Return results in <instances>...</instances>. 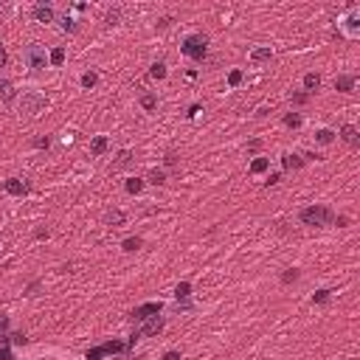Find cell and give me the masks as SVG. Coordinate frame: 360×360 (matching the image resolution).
Wrapping results in <instances>:
<instances>
[{
    "label": "cell",
    "instance_id": "cell-42",
    "mask_svg": "<svg viewBox=\"0 0 360 360\" xmlns=\"http://www.w3.org/2000/svg\"><path fill=\"white\" fill-rule=\"evenodd\" d=\"M197 113H200V104H191V107H189V118H194Z\"/></svg>",
    "mask_w": 360,
    "mask_h": 360
},
{
    "label": "cell",
    "instance_id": "cell-39",
    "mask_svg": "<svg viewBox=\"0 0 360 360\" xmlns=\"http://www.w3.org/2000/svg\"><path fill=\"white\" fill-rule=\"evenodd\" d=\"M290 99H293L296 104H304L307 102V93H296V96H290Z\"/></svg>",
    "mask_w": 360,
    "mask_h": 360
},
{
    "label": "cell",
    "instance_id": "cell-12",
    "mask_svg": "<svg viewBox=\"0 0 360 360\" xmlns=\"http://www.w3.org/2000/svg\"><path fill=\"white\" fill-rule=\"evenodd\" d=\"M341 138L346 141L349 147H357L360 144V135H357V127H354V124H343L341 127Z\"/></svg>",
    "mask_w": 360,
    "mask_h": 360
},
{
    "label": "cell",
    "instance_id": "cell-21",
    "mask_svg": "<svg viewBox=\"0 0 360 360\" xmlns=\"http://www.w3.org/2000/svg\"><path fill=\"white\" fill-rule=\"evenodd\" d=\"M124 189H127L129 194H138V191L144 189V180H141V177H129L127 183H124Z\"/></svg>",
    "mask_w": 360,
    "mask_h": 360
},
{
    "label": "cell",
    "instance_id": "cell-28",
    "mask_svg": "<svg viewBox=\"0 0 360 360\" xmlns=\"http://www.w3.org/2000/svg\"><path fill=\"white\" fill-rule=\"evenodd\" d=\"M121 222H124V211H118V208H116V211L107 214V225H121Z\"/></svg>",
    "mask_w": 360,
    "mask_h": 360
},
{
    "label": "cell",
    "instance_id": "cell-31",
    "mask_svg": "<svg viewBox=\"0 0 360 360\" xmlns=\"http://www.w3.org/2000/svg\"><path fill=\"white\" fill-rule=\"evenodd\" d=\"M129 160H133V152H129V149H121V152H118V160H116V166H127Z\"/></svg>",
    "mask_w": 360,
    "mask_h": 360
},
{
    "label": "cell",
    "instance_id": "cell-25",
    "mask_svg": "<svg viewBox=\"0 0 360 360\" xmlns=\"http://www.w3.org/2000/svg\"><path fill=\"white\" fill-rule=\"evenodd\" d=\"M48 62L51 65H62V62H65V48H54L48 54Z\"/></svg>",
    "mask_w": 360,
    "mask_h": 360
},
{
    "label": "cell",
    "instance_id": "cell-33",
    "mask_svg": "<svg viewBox=\"0 0 360 360\" xmlns=\"http://www.w3.org/2000/svg\"><path fill=\"white\" fill-rule=\"evenodd\" d=\"M326 299H330V290H318V293L312 296V304H323Z\"/></svg>",
    "mask_w": 360,
    "mask_h": 360
},
{
    "label": "cell",
    "instance_id": "cell-24",
    "mask_svg": "<svg viewBox=\"0 0 360 360\" xmlns=\"http://www.w3.org/2000/svg\"><path fill=\"white\" fill-rule=\"evenodd\" d=\"M166 74H169V71H166L163 62H155L152 71H149V76H152V79H166Z\"/></svg>",
    "mask_w": 360,
    "mask_h": 360
},
{
    "label": "cell",
    "instance_id": "cell-11",
    "mask_svg": "<svg viewBox=\"0 0 360 360\" xmlns=\"http://www.w3.org/2000/svg\"><path fill=\"white\" fill-rule=\"evenodd\" d=\"M56 23H59V31H65V34H74V31L79 28L74 14H56Z\"/></svg>",
    "mask_w": 360,
    "mask_h": 360
},
{
    "label": "cell",
    "instance_id": "cell-32",
    "mask_svg": "<svg viewBox=\"0 0 360 360\" xmlns=\"http://www.w3.org/2000/svg\"><path fill=\"white\" fill-rule=\"evenodd\" d=\"M239 82H242V71H231V74H228V85L237 87Z\"/></svg>",
    "mask_w": 360,
    "mask_h": 360
},
{
    "label": "cell",
    "instance_id": "cell-2",
    "mask_svg": "<svg viewBox=\"0 0 360 360\" xmlns=\"http://www.w3.org/2000/svg\"><path fill=\"white\" fill-rule=\"evenodd\" d=\"M338 31L343 40H357L360 37V6H352L338 17Z\"/></svg>",
    "mask_w": 360,
    "mask_h": 360
},
{
    "label": "cell",
    "instance_id": "cell-15",
    "mask_svg": "<svg viewBox=\"0 0 360 360\" xmlns=\"http://www.w3.org/2000/svg\"><path fill=\"white\" fill-rule=\"evenodd\" d=\"M14 96H17V90H14L12 82L0 79V99H3V102H14Z\"/></svg>",
    "mask_w": 360,
    "mask_h": 360
},
{
    "label": "cell",
    "instance_id": "cell-30",
    "mask_svg": "<svg viewBox=\"0 0 360 360\" xmlns=\"http://www.w3.org/2000/svg\"><path fill=\"white\" fill-rule=\"evenodd\" d=\"M284 124H287V127H301V116H299V113H287V116H284Z\"/></svg>",
    "mask_w": 360,
    "mask_h": 360
},
{
    "label": "cell",
    "instance_id": "cell-13",
    "mask_svg": "<svg viewBox=\"0 0 360 360\" xmlns=\"http://www.w3.org/2000/svg\"><path fill=\"white\" fill-rule=\"evenodd\" d=\"M281 166H284V169H301V166H304V158L296 155V152H284L281 155Z\"/></svg>",
    "mask_w": 360,
    "mask_h": 360
},
{
    "label": "cell",
    "instance_id": "cell-6",
    "mask_svg": "<svg viewBox=\"0 0 360 360\" xmlns=\"http://www.w3.org/2000/svg\"><path fill=\"white\" fill-rule=\"evenodd\" d=\"M163 330V315H155V318H147L144 321V326H141L138 332L133 335V343L138 341V338H152V335H158V332Z\"/></svg>",
    "mask_w": 360,
    "mask_h": 360
},
{
    "label": "cell",
    "instance_id": "cell-34",
    "mask_svg": "<svg viewBox=\"0 0 360 360\" xmlns=\"http://www.w3.org/2000/svg\"><path fill=\"white\" fill-rule=\"evenodd\" d=\"M6 330H9V315L6 312H0V338L6 335Z\"/></svg>",
    "mask_w": 360,
    "mask_h": 360
},
{
    "label": "cell",
    "instance_id": "cell-7",
    "mask_svg": "<svg viewBox=\"0 0 360 360\" xmlns=\"http://www.w3.org/2000/svg\"><path fill=\"white\" fill-rule=\"evenodd\" d=\"M160 315V304L158 301H149V304H141L133 310V321H147V318Z\"/></svg>",
    "mask_w": 360,
    "mask_h": 360
},
{
    "label": "cell",
    "instance_id": "cell-19",
    "mask_svg": "<svg viewBox=\"0 0 360 360\" xmlns=\"http://www.w3.org/2000/svg\"><path fill=\"white\" fill-rule=\"evenodd\" d=\"M189 296H191V284H189V281H180V284L175 287V299L177 301H186Z\"/></svg>",
    "mask_w": 360,
    "mask_h": 360
},
{
    "label": "cell",
    "instance_id": "cell-29",
    "mask_svg": "<svg viewBox=\"0 0 360 360\" xmlns=\"http://www.w3.org/2000/svg\"><path fill=\"white\" fill-rule=\"evenodd\" d=\"M118 20H121V9H110L107 17H104V23H107V25H118Z\"/></svg>",
    "mask_w": 360,
    "mask_h": 360
},
{
    "label": "cell",
    "instance_id": "cell-18",
    "mask_svg": "<svg viewBox=\"0 0 360 360\" xmlns=\"http://www.w3.org/2000/svg\"><path fill=\"white\" fill-rule=\"evenodd\" d=\"M90 152L93 155H104V152H107V135H96V138H93Z\"/></svg>",
    "mask_w": 360,
    "mask_h": 360
},
{
    "label": "cell",
    "instance_id": "cell-23",
    "mask_svg": "<svg viewBox=\"0 0 360 360\" xmlns=\"http://www.w3.org/2000/svg\"><path fill=\"white\" fill-rule=\"evenodd\" d=\"M138 248H141V239L138 237H129V239H124V242H121L124 253H133V250H138Z\"/></svg>",
    "mask_w": 360,
    "mask_h": 360
},
{
    "label": "cell",
    "instance_id": "cell-4",
    "mask_svg": "<svg viewBox=\"0 0 360 360\" xmlns=\"http://www.w3.org/2000/svg\"><path fill=\"white\" fill-rule=\"evenodd\" d=\"M180 51H183L189 59L203 62V59H206V51H208V40L203 37V34H189V37L180 43Z\"/></svg>",
    "mask_w": 360,
    "mask_h": 360
},
{
    "label": "cell",
    "instance_id": "cell-27",
    "mask_svg": "<svg viewBox=\"0 0 360 360\" xmlns=\"http://www.w3.org/2000/svg\"><path fill=\"white\" fill-rule=\"evenodd\" d=\"M149 183H155V186L166 183V172H163V169H155V172H149Z\"/></svg>",
    "mask_w": 360,
    "mask_h": 360
},
{
    "label": "cell",
    "instance_id": "cell-8",
    "mask_svg": "<svg viewBox=\"0 0 360 360\" xmlns=\"http://www.w3.org/2000/svg\"><path fill=\"white\" fill-rule=\"evenodd\" d=\"M34 20L37 23H56V12L51 3H40V6H34Z\"/></svg>",
    "mask_w": 360,
    "mask_h": 360
},
{
    "label": "cell",
    "instance_id": "cell-17",
    "mask_svg": "<svg viewBox=\"0 0 360 360\" xmlns=\"http://www.w3.org/2000/svg\"><path fill=\"white\" fill-rule=\"evenodd\" d=\"M318 87H321V76H318V74H307V76H304V90H307V96H310V93H315Z\"/></svg>",
    "mask_w": 360,
    "mask_h": 360
},
{
    "label": "cell",
    "instance_id": "cell-37",
    "mask_svg": "<svg viewBox=\"0 0 360 360\" xmlns=\"http://www.w3.org/2000/svg\"><path fill=\"white\" fill-rule=\"evenodd\" d=\"M6 62H9V54H6V48L0 45V68H6Z\"/></svg>",
    "mask_w": 360,
    "mask_h": 360
},
{
    "label": "cell",
    "instance_id": "cell-1",
    "mask_svg": "<svg viewBox=\"0 0 360 360\" xmlns=\"http://www.w3.org/2000/svg\"><path fill=\"white\" fill-rule=\"evenodd\" d=\"M23 62L28 71H34V74H40V71H45V68L51 65L48 62V51L43 48L40 43H28L23 48Z\"/></svg>",
    "mask_w": 360,
    "mask_h": 360
},
{
    "label": "cell",
    "instance_id": "cell-22",
    "mask_svg": "<svg viewBox=\"0 0 360 360\" xmlns=\"http://www.w3.org/2000/svg\"><path fill=\"white\" fill-rule=\"evenodd\" d=\"M268 166H270L268 158H256L253 163H250V172H253V175H262V172H268Z\"/></svg>",
    "mask_w": 360,
    "mask_h": 360
},
{
    "label": "cell",
    "instance_id": "cell-26",
    "mask_svg": "<svg viewBox=\"0 0 360 360\" xmlns=\"http://www.w3.org/2000/svg\"><path fill=\"white\" fill-rule=\"evenodd\" d=\"M82 87H96V82H99V76L93 74V71H87V74H82Z\"/></svg>",
    "mask_w": 360,
    "mask_h": 360
},
{
    "label": "cell",
    "instance_id": "cell-5",
    "mask_svg": "<svg viewBox=\"0 0 360 360\" xmlns=\"http://www.w3.org/2000/svg\"><path fill=\"white\" fill-rule=\"evenodd\" d=\"M45 107V96L37 90H23V96H20V113H25V116H40Z\"/></svg>",
    "mask_w": 360,
    "mask_h": 360
},
{
    "label": "cell",
    "instance_id": "cell-41",
    "mask_svg": "<svg viewBox=\"0 0 360 360\" xmlns=\"http://www.w3.org/2000/svg\"><path fill=\"white\" fill-rule=\"evenodd\" d=\"M0 360H12V352H9V349H6V346L0 349Z\"/></svg>",
    "mask_w": 360,
    "mask_h": 360
},
{
    "label": "cell",
    "instance_id": "cell-40",
    "mask_svg": "<svg viewBox=\"0 0 360 360\" xmlns=\"http://www.w3.org/2000/svg\"><path fill=\"white\" fill-rule=\"evenodd\" d=\"M163 360H183V357H180V352H166Z\"/></svg>",
    "mask_w": 360,
    "mask_h": 360
},
{
    "label": "cell",
    "instance_id": "cell-36",
    "mask_svg": "<svg viewBox=\"0 0 360 360\" xmlns=\"http://www.w3.org/2000/svg\"><path fill=\"white\" fill-rule=\"evenodd\" d=\"M281 279H284V281H296V279H299V270H296V268H293V270H287Z\"/></svg>",
    "mask_w": 360,
    "mask_h": 360
},
{
    "label": "cell",
    "instance_id": "cell-9",
    "mask_svg": "<svg viewBox=\"0 0 360 360\" xmlns=\"http://www.w3.org/2000/svg\"><path fill=\"white\" fill-rule=\"evenodd\" d=\"M248 59L253 62V65H262V62L273 59V48H270V45H256V48L248 54Z\"/></svg>",
    "mask_w": 360,
    "mask_h": 360
},
{
    "label": "cell",
    "instance_id": "cell-10",
    "mask_svg": "<svg viewBox=\"0 0 360 360\" xmlns=\"http://www.w3.org/2000/svg\"><path fill=\"white\" fill-rule=\"evenodd\" d=\"M3 189H6L9 194H14V197L28 194V183H25V180H20V177H9L6 183H3Z\"/></svg>",
    "mask_w": 360,
    "mask_h": 360
},
{
    "label": "cell",
    "instance_id": "cell-16",
    "mask_svg": "<svg viewBox=\"0 0 360 360\" xmlns=\"http://www.w3.org/2000/svg\"><path fill=\"white\" fill-rule=\"evenodd\" d=\"M335 135L338 133H332L330 127H321V129H315V144H323V147H326V144H332V141H335Z\"/></svg>",
    "mask_w": 360,
    "mask_h": 360
},
{
    "label": "cell",
    "instance_id": "cell-35",
    "mask_svg": "<svg viewBox=\"0 0 360 360\" xmlns=\"http://www.w3.org/2000/svg\"><path fill=\"white\" fill-rule=\"evenodd\" d=\"M34 147H37V149H48L51 147V138H48V135H45V138H34Z\"/></svg>",
    "mask_w": 360,
    "mask_h": 360
},
{
    "label": "cell",
    "instance_id": "cell-38",
    "mask_svg": "<svg viewBox=\"0 0 360 360\" xmlns=\"http://www.w3.org/2000/svg\"><path fill=\"white\" fill-rule=\"evenodd\" d=\"M9 338H12V343H25V341H28L23 332H17V335H9Z\"/></svg>",
    "mask_w": 360,
    "mask_h": 360
},
{
    "label": "cell",
    "instance_id": "cell-3",
    "mask_svg": "<svg viewBox=\"0 0 360 360\" xmlns=\"http://www.w3.org/2000/svg\"><path fill=\"white\" fill-rule=\"evenodd\" d=\"M299 220H301V225H310V228L330 225V222H332V211L326 206H307V208H301V211H299Z\"/></svg>",
    "mask_w": 360,
    "mask_h": 360
},
{
    "label": "cell",
    "instance_id": "cell-20",
    "mask_svg": "<svg viewBox=\"0 0 360 360\" xmlns=\"http://www.w3.org/2000/svg\"><path fill=\"white\" fill-rule=\"evenodd\" d=\"M141 107H144V110H155V107H158V96H155V93H144V96H141Z\"/></svg>",
    "mask_w": 360,
    "mask_h": 360
},
{
    "label": "cell",
    "instance_id": "cell-14",
    "mask_svg": "<svg viewBox=\"0 0 360 360\" xmlns=\"http://www.w3.org/2000/svg\"><path fill=\"white\" fill-rule=\"evenodd\" d=\"M354 82H357V79H354L352 74H343V76H338V79H335V90L352 93V90H354Z\"/></svg>",
    "mask_w": 360,
    "mask_h": 360
}]
</instances>
